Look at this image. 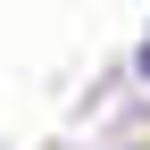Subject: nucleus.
<instances>
[{
    "mask_svg": "<svg viewBox=\"0 0 150 150\" xmlns=\"http://www.w3.org/2000/svg\"><path fill=\"white\" fill-rule=\"evenodd\" d=\"M142 75H150V42H142Z\"/></svg>",
    "mask_w": 150,
    "mask_h": 150,
    "instance_id": "1",
    "label": "nucleus"
}]
</instances>
